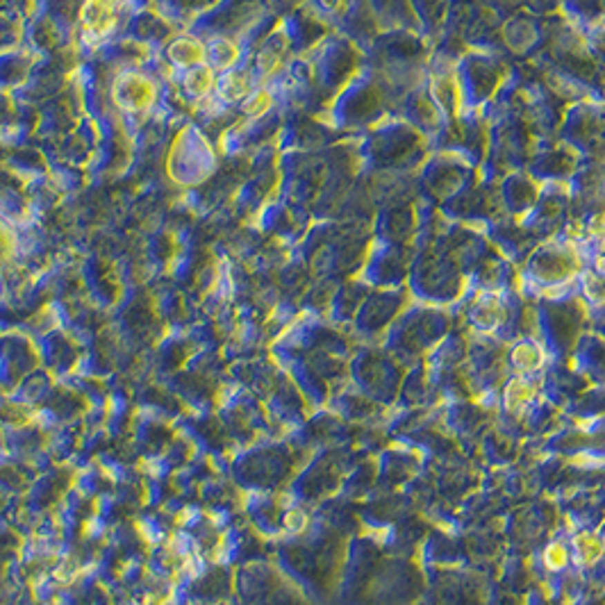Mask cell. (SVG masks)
Returning a JSON list of instances; mask_svg holds the SVG:
<instances>
[{"label":"cell","instance_id":"obj_1","mask_svg":"<svg viewBox=\"0 0 605 605\" xmlns=\"http://www.w3.org/2000/svg\"><path fill=\"white\" fill-rule=\"evenodd\" d=\"M128 89L123 91V105H130L128 110H139V107H146L153 100V87L142 77H137V84H133V77L126 82Z\"/></svg>","mask_w":605,"mask_h":605},{"label":"cell","instance_id":"obj_2","mask_svg":"<svg viewBox=\"0 0 605 605\" xmlns=\"http://www.w3.org/2000/svg\"><path fill=\"white\" fill-rule=\"evenodd\" d=\"M200 52H203V48H200V44H196L193 39H180L173 48H171V57H173L177 64H193V61H198Z\"/></svg>","mask_w":605,"mask_h":605},{"label":"cell","instance_id":"obj_3","mask_svg":"<svg viewBox=\"0 0 605 605\" xmlns=\"http://www.w3.org/2000/svg\"><path fill=\"white\" fill-rule=\"evenodd\" d=\"M84 21H89V30H105L107 28V19H110V10L103 0H89L87 7H84Z\"/></svg>","mask_w":605,"mask_h":605},{"label":"cell","instance_id":"obj_4","mask_svg":"<svg viewBox=\"0 0 605 605\" xmlns=\"http://www.w3.org/2000/svg\"><path fill=\"white\" fill-rule=\"evenodd\" d=\"M212 80H214V75H212L209 68H193V71L187 75V87L191 91L203 94V91H207L209 87H212Z\"/></svg>","mask_w":605,"mask_h":605}]
</instances>
